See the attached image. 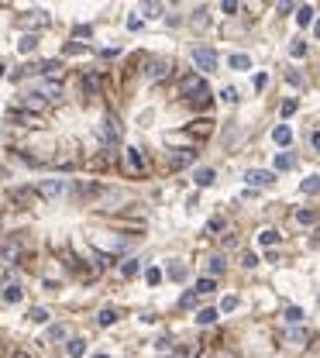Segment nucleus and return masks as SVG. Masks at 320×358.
<instances>
[{"label":"nucleus","mask_w":320,"mask_h":358,"mask_svg":"<svg viewBox=\"0 0 320 358\" xmlns=\"http://www.w3.org/2000/svg\"><path fill=\"white\" fill-rule=\"evenodd\" d=\"M179 93L186 100H193V103H200V100H207V80H203V76H183Z\"/></svg>","instance_id":"f257e3e1"},{"label":"nucleus","mask_w":320,"mask_h":358,"mask_svg":"<svg viewBox=\"0 0 320 358\" xmlns=\"http://www.w3.org/2000/svg\"><path fill=\"white\" fill-rule=\"evenodd\" d=\"M66 190H69V183H66V179H41V183H38V197H45V200L62 197Z\"/></svg>","instance_id":"f03ea898"},{"label":"nucleus","mask_w":320,"mask_h":358,"mask_svg":"<svg viewBox=\"0 0 320 358\" xmlns=\"http://www.w3.org/2000/svg\"><path fill=\"white\" fill-rule=\"evenodd\" d=\"M100 138L107 141V145H117V141H121V121L114 117V114H107V117H103V128H100Z\"/></svg>","instance_id":"7ed1b4c3"},{"label":"nucleus","mask_w":320,"mask_h":358,"mask_svg":"<svg viewBox=\"0 0 320 358\" xmlns=\"http://www.w3.org/2000/svg\"><path fill=\"white\" fill-rule=\"evenodd\" d=\"M193 62H196L200 73H214V69H217V55H214L210 48H193Z\"/></svg>","instance_id":"20e7f679"},{"label":"nucleus","mask_w":320,"mask_h":358,"mask_svg":"<svg viewBox=\"0 0 320 358\" xmlns=\"http://www.w3.org/2000/svg\"><path fill=\"white\" fill-rule=\"evenodd\" d=\"M245 183L248 186H272V183H276V172H272V169H248Z\"/></svg>","instance_id":"39448f33"},{"label":"nucleus","mask_w":320,"mask_h":358,"mask_svg":"<svg viewBox=\"0 0 320 358\" xmlns=\"http://www.w3.org/2000/svg\"><path fill=\"white\" fill-rule=\"evenodd\" d=\"M18 24H21V28H28V31H31V28H45V24H48V14H45V11H28Z\"/></svg>","instance_id":"423d86ee"},{"label":"nucleus","mask_w":320,"mask_h":358,"mask_svg":"<svg viewBox=\"0 0 320 358\" xmlns=\"http://www.w3.org/2000/svg\"><path fill=\"white\" fill-rule=\"evenodd\" d=\"M145 76H148V80H166V76H169V62L166 59H151L148 66H145Z\"/></svg>","instance_id":"0eeeda50"},{"label":"nucleus","mask_w":320,"mask_h":358,"mask_svg":"<svg viewBox=\"0 0 320 358\" xmlns=\"http://www.w3.org/2000/svg\"><path fill=\"white\" fill-rule=\"evenodd\" d=\"M124 162H128V169H131L134 176H141V172H145V159H141V152H138V148H128V152H124Z\"/></svg>","instance_id":"6e6552de"},{"label":"nucleus","mask_w":320,"mask_h":358,"mask_svg":"<svg viewBox=\"0 0 320 358\" xmlns=\"http://www.w3.org/2000/svg\"><path fill=\"white\" fill-rule=\"evenodd\" d=\"M306 341H310V334H306L303 327H296V331H289V334L283 338V344H286V348H296V351H300Z\"/></svg>","instance_id":"1a4fd4ad"},{"label":"nucleus","mask_w":320,"mask_h":358,"mask_svg":"<svg viewBox=\"0 0 320 358\" xmlns=\"http://www.w3.org/2000/svg\"><path fill=\"white\" fill-rule=\"evenodd\" d=\"M21 296H24V293H21V286H18V282L4 286V293H0V300H4V303H21Z\"/></svg>","instance_id":"9d476101"},{"label":"nucleus","mask_w":320,"mask_h":358,"mask_svg":"<svg viewBox=\"0 0 320 358\" xmlns=\"http://www.w3.org/2000/svg\"><path fill=\"white\" fill-rule=\"evenodd\" d=\"M117 317H121V314H117L114 307H103V310L96 314V324H100V327H111V324H114Z\"/></svg>","instance_id":"9b49d317"},{"label":"nucleus","mask_w":320,"mask_h":358,"mask_svg":"<svg viewBox=\"0 0 320 358\" xmlns=\"http://www.w3.org/2000/svg\"><path fill=\"white\" fill-rule=\"evenodd\" d=\"M193 179H196V186H214L217 172H214V169H196V172H193Z\"/></svg>","instance_id":"f8f14e48"},{"label":"nucleus","mask_w":320,"mask_h":358,"mask_svg":"<svg viewBox=\"0 0 320 358\" xmlns=\"http://www.w3.org/2000/svg\"><path fill=\"white\" fill-rule=\"evenodd\" d=\"M300 190L306 193V197H317V193H320V176H306Z\"/></svg>","instance_id":"ddd939ff"},{"label":"nucleus","mask_w":320,"mask_h":358,"mask_svg":"<svg viewBox=\"0 0 320 358\" xmlns=\"http://www.w3.org/2000/svg\"><path fill=\"white\" fill-rule=\"evenodd\" d=\"M272 141H276V145H289V141H293V131H289L286 124H279V128L272 131Z\"/></svg>","instance_id":"4468645a"},{"label":"nucleus","mask_w":320,"mask_h":358,"mask_svg":"<svg viewBox=\"0 0 320 358\" xmlns=\"http://www.w3.org/2000/svg\"><path fill=\"white\" fill-rule=\"evenodd\" d=\"M248 66H251V59H248L245 52H234V55H231V69H238V73H245Z\"/></svg>","instance_id":"2eb2a0df"},{"label":"nucleus","mask_w":320,"mask_h":358,"mask_svg":"<svg viewBox=\"0 0 320 358\" xmlns=\"http://www.w3.org/2000/svg\"><path fill=\"white\" fill-rule=\"evenodd\" d=\"M193 159H196V152H193V148H183V152L172 155V165H189Z\"/></svg>","instance_id":"dca6fc26"},{"label":"nucleus","mask_w":320,"mask_h":358,"mask_svg":"<svg viewBox=\"0 0 320 358\" xmlns=\"http://www.w3.org/2000/svg\"><path fill=\"white\" fill-rule=\"evenodd\" d=\"M214 320H217V310H214V307H203V310L196 314V324H200V327H207V324H214Z\"/></svg>","instance_id":"f3484780"},{"label":"nucleus","mask_w":320,"mask_h":358,"mask_svg":"<svg viewBox=\"0 0 320 358\" xmlns=\"http://www.w3.org/2000/svg\"><path fill=\"white\" fill-rule=\"evenodd\" d=\"M214 289H217V282H214V276H210V279H200L193 293H196V296H207V293H214Z\"/></svg>","instance_id":"a211bd4d"},{"label":"nucleus","mask_w":320,"mask_h":358,"mask_svg":"<svg viewBox=\"0 0 320 358\" xmlns=\"http://www.w3.org/2000/svg\"><path fill=\"white\" fill-rule=\"evenodd\" d=\"M138 269H141V262H138V259L121 262V276H128V279H131V276H138Z\"/></svg>","instance_id":"6ab92c4d"},{"label":"nucleus","mask_w":320,"mask_h":358,"mask_svg":"<svg viewBox=\"0 0 320 358\" xmlns=\"http://www.w3.org/2000/svg\"><path fill=\"white\" fill-rule=\"evenodd\" d=\"M296 224H303V227L317 224V210H296Z\"/></svg>","instance_id":"aec40b11"},{"label":"nucleus","mask_w":320,"mask_h":358,"mask_svg":"<svg viewBox=\"0 0 320 358\" xmlns=\"http://www.w3.org/2000/svg\"><path fill=\"white\" fill-rule=\"evenodd\" d=\"M83 90H86V97H93L96 90H100V76H96V73H90V76L83 80Z\"/></svg>","instance_id":"412c9836"},{"label":"nucleus","mask_w":320,"mask_h":358,"mask_svg":"<svg viewBox=\"0 0 320 358\" xmlns=\"http://www.w3.org/2000/svg\"><path fill=\"white\" fill-rule=\"evenodd\" d=\"M293 165H296V155H289V152L276 155V169H293Z\"/></svg>","instance_id":"4be33fe9"},{"label":"nucleus","mask_w":320,"mask_h":358,"mask_svg":"<svg viewBox=\"0 0 320 358\" xmlns=\"http://www.w3.org/2000/svg\"><path fill=\"white\" fill-rule=\"evenodd\" d=\"M276 241H279V231H272V227H265V231H258V245H276Z\"/></svg>","instance_id":"5701e85b"},{"label":"nucleus","mask_w":320,"mask_h":358,"mask_svg":"<svg viewBox=\"0 0 320 358\" xmlns=\"http://www.w3.org/2000/svg\"><path fill=\"white\" fill-rule=\"evenodd\" d=\"M11 121H18V124H24V128H35V124H38L35 114H24V110H14V114H11Z\"/></svg>","instance_id":"b1692460"},{"label":"nucleus","mask_w":320,"mask_h":358,"mask_svg":"<svg viewBox=\"0 0 320 358\" xmlns=\"http://www.w3.org/2000/svg\"><path fill=\"white\" fill-rule=\"evenodd\" d=\"M38 73H45V76H59V73H62V69H59V59L41 62V66H38Z\"/></svg>","instance_id":"393cba45"},{"label":"nucleus","mask_w":320,"mask_h":358,"mask_svg":"<svg viewBox=\"0 0 320 358\" xmlns=\"http://www.w3.org/2000/svg\"><path fill=\"white\" fill-rule=\"evenodd\" d=\"M66 351H69V355H73V358H79V355H83V351H86V341L73 338V341H69V344H66Z\"/></svg>","instance_id":"a878e982"},{"label":"nucleus","mask_w":320,"mask_h":358,"mask_svg":"<svg viewBox=\"0 0 320 358\" xmlns=\"http://www.w3.org/2000/svg\"><path fill=\"white\" fill-rule=\"evenodd\" d=\"M296 21H300L303 28H306V24H313V7H306V4H303L300 11H296Z\"/></svg>","instance_id":"bb28decb"},{"label":"nucleus","mask_w":320,"mask_h":358,"mask_svg":"<svg viewBox=\"0 0 320 358\" xmlns=\"http://www.w3.org/2000/svg\"><path fill=\"white\" fill-rule=\"evenodd\" d=\"M18 48H21V52H24V55H28V52H35V48H38V38H35V35H24Z\"/></svg>","instance_id":"cd10ccee"},{"label":"nucleus","mask_w":320,"mask_h":358,"mask_svg":"<svg viewBox=\"0 0 320 358\" xmlns=\"http://www.w3.org/2000/svg\"><path fill=\"white\" fill-rule=\"evenodd\" d=\"M207 272H214V276L224 272V259H221V255H210V259H207Z\"/></svg>","instance_id":"c85d7f7f"},{"label":"nucleus","mask_w":320,"mask_h":358,"mask_svg":"<svg viewBox=\"0 0 320 358\" xmlns=\"http://www.w3.org/2000/svg\"><path fill=\"white\" fill-rule=\"evenodd\" d=\"M24 107H28V110H41V107H45V100L38 97V93H28V97H24Z\"/></svg>","instance_id":"c756f323"},{"label":"nucleus","mask_w":320,"mask_h":358,"mask_svg":"<svg viewBox=\"0 0 320 358\" xmlns=\"http://www.w3.org/2000/svg\"><path fill=\"white\" fill-rule=\"evenodd\" d=\"M169 276L176 279V282H183V279L189 276V269H186V265H169Z\"/></svg>","instance_id":"7c9ffc66"},{"label":"nucleus","mask_w":320,"mask_h":358,"mask_svg":"<svg viewBox=\"0 0 320 358\" xmlns=\"http://www.w3.org/2000/svg\"><path fill=\"white\" fill-rule=\"evenodd\" d=\"M28 317L35 320V324H48V310H45V307H35V310H31Z\"/></svg>","instance_id":"2f4dec72"},{"label":"nucleus","mask_w":320,"mask_h":358,"mask_svg":"<svg viewBox=\"0 0 320 358\" xmlns=\"http://www.w3.org/2000/svg\"><path fill=\"white\" fill-rule=\"evenodd\" d=\"M18 252H21V245H18V241H14V238L7 241V245H4V255H7V259H11V262L18 259Z\"/></svg>","instance_id":"473e14b6"},{"label":"nucleus","mask_w":320,"mask_h":358,"mask_svg":"<svg viewBox=\"0 0 320 358\" xmlns=\"http://www.w3.org/2000/svg\"><path fill=\"white\" fill-rule=\"evenodd\" d=\"M289 55H293V59H303V55H306V41H293V45H289Z\"/></svg>","instance_id":"72a5a7b5"},{"label":"nucleus","mask_w":320,"mask_h":358,"mask_svg":"<svg viewBox=\"0 0 320 358\" xmlns=\"http://www.w3.org/2000/svg\"><path fill=\"white\" fill-rule=\"evenodd\" d=\"M286 320H289V324H300L303 310H300V307H286Z\"/></svg>","instance_id":"f704fd0d"},{"label":"nucleus","mask_w":320,"mask_h":358,"mask_svg":"<svg viewBox=\"0 0 320 358\" xmlns=\"http://www.w3.org/2000/svg\"><path fill=\"white\" fill-rule=\"evenodd\" d=\"M145 18H162V4H145Z\"/></svg>","instance_id":"c9c22d12"},{"label":"nucleus","mask_w":320,"mask_h":358,"mask_svg":"<svg viewBox=\"0 0 320 358\" xmlns=\"http://www.w3.org/2000/svg\"><path fill=\"white\" fill-rule=\"evenodd\" d=\"M145 279H148L151 286H158V282H162V269H155V265H151L148 272H145Z\"/></svg>","instance_id":"e433bc0d"},{"label":"nucleus","mask_w":320,"mask_h":358,"mask_svg":"<svg viewBox=\"0 0 320 358\" xmlns=\"http://www.w3.org/2000/svg\"><path fill=\"white\" fill-rule=\"evenodd\" d=\"M11 200H14V203H28V200H31V190H14Z\"/></svg>","instance_id":"4c0bfd02"},{"label":"nucleus","mask_w":320,"mask_h":358,"mask_svg":"<svg viewBox=\"0 0 320 358\" xmlns=\"http://www.w3.org/2000/svg\"><path fill=\"white\" fill-rule=\"evenodd\" d=\"M234 307H238V296H224L221 300V310H224V314H231Z\"/></svg>","instance_id":"58836bf2"},{"label":"nucleus","mask_w":320,"mask_h":358,"mask_svg":"<svg viewBox=\"0 0 320 358\" xmlns=\"http://www.w3.org/2000/svg\"><path fill=\"white\" fill-rule=\"evenodd\" d=\"M79 52H86V45H79V41H69V45H66V55H79Z\"/></svg>","instance_id":"ea45409f"},{"label":"nucleus","mask_w":320,"mask_h":358,"mask_svg":"<svg viewBox=\"0 0 320 358\" xmlns=\"http://www.w3.org/2000/svg\"><path fill=\"white\" fill-rule=\"evenodd\" d=\"M241 265H245V269H255V265H258V259H255L251 252H245V255H241Z\"/></svg>","instance_id":"a19ab883"},{"label":"nucleus","mask_w":320,"mask_h":358,"mask_svg":"<svg viewBox=\"0 0 320 358\" xmlns=\"http://www.w3.org/2000/svg\"><path fill=\"white\" fill-rule=\"evenodd\" d=\"M172 358H196V348H189V344H186V348H179Z\"/></svg>","instance_id":"79ce46f5"},{"label":"nucleus","mask_w":320,"mask_h":358,"mask_svg":"<svg viewBox=\"0 0 320 358\" xmlns=\"http://www.w3.org/2000/svg\"><path fill=\"white\" fill-rule=\"evenodd\" d=\"M193 24H196V28H203V24H207V11H203V7L193 14Z\"/></svg>","instance_id":"37998d69"},{"label":"nucleus","mask_w":320,"mask_h":358,"mask_svg":"<svg viewBox=\"0 0 320 358\" xmlns=\"http://www.w3.org/2000/svg\"><path fill=\"white\" fill-rule=\"evenodd\" d=\"M296 107H300L296 100H286V103H283V117H289V114H296Z\"/></svg>","instance_id":"c03bdc74"},{"label":"nucleus","mask_w":320,"mask_h":358,"mask_svg":"<svg viewBox=\"0 0 320 358\" xmlns=\"http://www.w3.org/2000/svg\"><path fill=\"white\" fill-rule=\"evenodd\" d=\"M210 231H224V217H214V220H210V224H207V234H210Z\"/></svg>","instance_id":"a18cd8bd"},{"label":"nucleus","mask_w":320,"mask_h":358,"mask_svg":"<svg viewBox=\"0 0 320 358\" xmlns=\"http://www.w3.org/2000/svg\"><path fill=\"white\" fill-rule=\"evenodd\" d=\"M179 303H183V307H196V293H193V289H189V293H183V300H179Z\"/></svg>","instance_id":"49530a36"},{"label":"nucleus","mask_w":320,"mask_h":358,"mask_svg":"<svg viewBox=\"0 0 320 358\" xmlns=\"http://www.w3.org/2000/svg\"><path fill=\"white\" fill-rule=\"evenodd\" d=\"M221 97H224L227 103H234V100H238V90H234V86H227V90H224V93H221Z\"/></svg>","instance_id":"de8ad7c7"},{"label":"nucleus","mask_w":320,"mask_h":358,"mask_svg":"<svg viewBox=\"0 0 320 358\" xmlns=\"http://www.w3.org/2000/svg\"><path fill=\"white\" fill-rule=\"evenodd\" d=\"M48 338H52V341H59V338H66V327H59V324H56V327H52V331H48Z\"/></svg>","instance_id":"09e8293b"},{"label":"nucleus","mask_w":320,"mask_h":358,"mask_svg":"<svg viewBox=\"0 0 320 358\" xmlns=\"http://www.w3.org/2000/svg\"><path fill=\"white\" fill-rule=\"evenodd\" d=\"M86 35H93V28H90V24H79V28H76V38H86Z\"/></svg>","instance_id":"8fccbe9b"},{"label":"nucleus","mask_w":320,"mask_h":358,"mask_svg":"<svg viewBox=\"0 0 320 358\" xmlns=\"http://www.w3.org/2000/svg\"><path fill=\"white\" fill-rule=\"evenodd\" d=\"M155 348H158V351H169L172 341H169V338H158V341H155Z\"/></svg>","instance_id":"3c124183"},{"label":"nucleus","mask_w":320,"mask_h":358,"mask_svg":"<svg viewBox=\"0 0 320 358\" xmlns=\"http://www.w3.org/2000/svg\"><path fill=\"white\" fill-rule=\"evenodd\" d=\"M310 145H313V148L320 152V131H313V135H310Z\"/></svg>","instance_id":"603ef678"},{"label":"nucleus","mask_w":320,"mask_h":358,"mask_svg":"<svg viewBox=\"0 0 320 358\" xmlns=\"http://www.w3.org/2000/svg\"><path fill=\"white\" fill-rule=\"evenodd\" d=\"M313 35H317V38H320V21H317V24H313Z\"/></svg>","instance_id":"864d4df0"},{"label":"nucleus","mask_w":320,"mask_h":358,"mask_svg":"<svg viewBox=\"0 0 320 358\" xmlns=\"http://www.w3.org/2000/svg\"><path fill=\"white\" fill-rule=\"evenodd\" d=\"M4 73H7V66H4V62H0V76H4Z\"/></svg>","instance_id":"5fc2aeb1"},{"label":"nucleus","mask_w":320,"mask_h":358,"mask_svg":"<svg viewBox=\"0 0 320 358\" xmlns=\"http://www.w3.org/2000/svg\"><path fill=\"white\" fill-rule=\"evenodd\" d=\"M96 358H107V355H96Z\"/></svg>","instance_id":"6e6d98bb"},{"label":"nucleus","mask_w":320,"mask_h":358,"mask_svg":"<svg viewBox=\"0 0 320 358\" xmlns=\"http://www.w3.org/2000/svg\"><path fill=\"white\" fill-rule=\"evenodd\" d=\"M203 358H207V355H203Z\"/></svg>","instance_id":"4d7b16f0"}]
</instances>
